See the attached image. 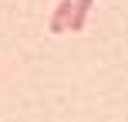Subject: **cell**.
Instances as JSON below:
<instances>
[{
	"instance_id": "6da1fadb",
	"label": "cell",
	"mask_w": 128,
	"mask_h": 122,
	"mask_svg": "<svg viewBox=\"0 0 128 122\" xmlns=\"http://www.w3.org/2000/svg\"><path fill=\"white\" fill-rule=\"evenodd\" d=\"M71 14H74V0H61L54 7V14H51V34H61L71 24Z\"/></svg>"
},
{
	"instance_id": "7a4b0ae2",
	"label": "cell",
	"mask_w": 128,
	"mask_h": 122,
	"mask_svg": "<svg viewBox=\"0 0 128 122\" xmlns=\"http://www.w3.org/2000/svg\"><path fill=\"white\" fill-rule=\"evenodd\" d=\"M88 10H91V0H74V14H71V31H81L84 20H88Z\"/></svg>"
}]
</instances>
